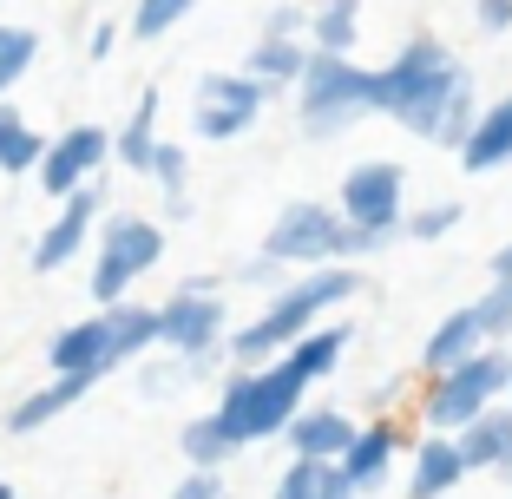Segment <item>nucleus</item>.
Wrapping results in <instances>:
<instances>
[{
  "instance_id": "f257e3e1",
  "label": "nucleus",
  "mask_w": 512,
  "mask_h": 499,
  "mask_svg": "<svg viewBox=\"0 0 512 499\" xmlns=\"http://www.w3.org/2000/svg\"><path fill=\"white\" fill-rule=\"evenodd\" d=\"M375 112L394 119L401 132L427 138V145H453L460 152L480 99H473L467 60L447 40H434V33H414L388 66H375Z\"/></svg>"
},
{
  "instance_id": "f03ea898",
  "label": "nucleus",
  "mask_w": 512,
  "mask_h": 499,
  "mask_svg": "<svg viewBox=\"0 0 512 499\" xmlns=\"http://www.w3.org/2000/svg\"><path fill=\"white\" fill-rule=\"evenodd\" d=\"M362 289V276H355V263H322V270H302L296 283L270 289V303H263V316H250L243 329L224 335V362L230 368H263L276 362L296 335H309L316 322H329L335 309L348 303Z\"/></svg>"
},
{
  "instance_id": "7ed1b4c3",
  "label": "nucleus",
  "mask_w": 512,
  "mask_h": 499,
  "mask_svg": "<svg viewBox=\"0 0 512 499\" xmlns=\"http://www.w3.org/2000/svg\"><path fill=\"white\" fill-rule=\"evenodd\" d=\"M302 401H309V381L276 355V362H263V368H230L224 388H217L211 421L230 434V447H256V440L283 434Z\"/></svg>"
},
{
  "instance_id": "20e7f679",
  "label": "nucleus",
  "mask_w": 512,
  "mask_h": 499,
  "mask_svg": "<svg viewBox=\"0 0 512 499\" xmlns=\"http://www.w3.org/2000/svg\"><path fill=\"white\" fill-rule=\"evenodd\" d=\"M375 250H388V243L368 237V230H348L342 217H335V204H316V197H296V204H283V211H276V224L263 230V243H256V257H270L276 270L362 263V257H375Z\"/></svg>"
},
{
  "instance_id": "39448f33",
  "label": "nucleus",
  "mask_w": 512,
  "mask_h": 499,
  "mask_svg": "<svg viewBox=\"0 0 512 499\" xmlns=\"http://www.w3.org/2000/svg\"><path fill=\"white\" fill-rule=\"evenodd\" d=\"M296 119L302 138H316V145L375 119V66H362L355 53H309L296 79Z\"/></svg>"
},
{
  "instance_id": "423d86ee",
  "label": "nucleus",
  "mask_w": 512,
  "mask_h": 499,
  "mask_svg": "<svg viewBox=\"0 0 512 499\" xmlns=\"http://www.w3.org/2000/svg\"><path fill=\"white\" fill-rule=\"evenodd\" d=\"M165 263V224L158 217H132V211H112L99 217L92 230V303H125L151 270Z\"/></svg>"
},
{
  "instance_id": "0eeeda50",
  "label": "nucleus",
  "mask_w": 512,
  "mask_h": 499,
  "mask_svg": "<svg viewBox=\"0 0 512 499\" xmlns=\"http://www.w3.org/2000/svg\"><path fill=\"white\" fill-rule=\"evenodd\" d=\"M506 381H512V348H480V355H467L447 375H427L421 427L427 434H460L467 421H480L486 408L506 401Z\"/></svg>"
},
{
  "instance_id": "6e6552de",
  "label": "nucleus",
  "mask_w": 512,
  "mask_h": 499,
  "mask_svg": "<svg viewBox=\"0 0 512 499\" xmlns=\"http://www.w3.org/2000/svg\"><path fill=\"white\" fill-rule=\"evenodd\" d=\"M224 335H230V303L217 276H184L158 303V348L184 355V362H224Z\"/></svg>"
},
{
  "instance_id": "1a4fd4ad",
  "label": "nucleus",
  "mask_w": 512,
  "mask_h": 499,
  "mask_svg": "<svg viewBox=\"0 0 512 499\" xmlns=\"http://www.w3.org/2000/svg\"><path fill=\"white\" fill-rule=\"evenodd\" d=\"M335 217L348 230H368V237L394 243L407 217V171L394 158H362V165L342 171V197H335Z\"/></svg>"
},
{
  "instance_id": "9d476101",
  "label": "nucleus",
  "mask_w": 512,
  "mask_h": 499,
  "mask_svg": "<svg viewBox=\"0 0 512 499\" xmlns=\"http://www.w3.org/2000/svg\"><path fill=\"white\" fill-rule=\"evenodd\" d=\"M106 165H112V132H106V125H66V132L46 138L33 178H40V191L60 204V197L99 184V171H106Z\"/></svg>"
},
{
  "instance_id": "9b49d317",
  "label": "nucleus",
  "mask_w": 512,
  "mask_h": 499,
  "mask_svg": "<svg viewBox=\"0 0 512 499\" xmlns=\"http://www.w3.org/2000/svg\"><path fill=\"white\" fill-rule=\"evenodd\" d=\"M263 106H270V92L256 86L250 73H204V79H197L191 125H197V138H211V145H230V138L256 132Z\"/></svg>"
},
{
  "instance_id": "f8f14e48",
  "label": "nucleus",
  "mask_w": 512,
  "mask_h": 499,
  "mask_svg": "<svg viewBox=\"0 0 512 499\" xmlns=\"http://www.w3.org/2000/svg\"><path fill=\"white\" fill-rule=\"evenodd\" d=\"M46 368H53V375H92V381H106L112 368H125L112 309H92L86 322H66V329L46 342Z\"/></svg>"
},
{
  "instance_id": "ddd939ff",
  "label": "nucleus",
  "mask_w": 512,
  "mask_h": 499,
  "mask_svg": "<svg viewBox=\"0 0 512 499\" xmlns=\"http://www.w3.org/2000/svg\"><path fill=\"white\" fill-rule=\"evenodd\" d=\"M99 217H106V191L99 184H86V191H73V197H60V217L33 237V270L40 276H53V270H66V263L79 257L92 243V230H99Z\"/></svg>"
},
{
  "instance_id": "4468645a",
  "label": "nucleus",
  "mask_w": 512,
  "mask_h": 499,
  "mask_svg": "<svg viewBox=\"0 0 512 499\" xmlns=\"http://www.w3.org/2000/svg\"><path fill=\"white\" fill-rule=\"evenodd\" d=\"M407 454V434H401V421H362L355 427V440L342 447V480H348V493L362 499V493H381V486L394 480V460Z\"/></svg>"
},
{
  "instance_id": "2eb2a0df",
  "label": "nucleus",
  "mask_w": 512,
  "mask_h": 499,
  "mask_svg": "<svg viewBox=\"0 0 512 499\" xmlns=\"http://www.w3.org/2000/svg\"><path fill=\"white\" fill-rule=\"evenodd\" d=\"M355 427L362 421L342 414L335 401H302L276 440H289V460H342V447L355 440Z\"/></svg>"
},
{
  "instance_id": "dca6fc26",
  "label": "nucleus",
  "mask_w": 512,
  "mask_h": 499,
  "mask_svg": "<svg viewBox=\"0 0 512 499\" xmlns=\"http://www.w3.org/2000/svg\"><path fill=\"white\" fill-rule=\"evenodd\" d=\"M460 480H467V460H460V440L453 434L407 440V499H447Z\"/></svg>"
},
{
  "instance_id": "f3484780",
  "label": "nucleus",
  "mask_w": 512,
  "mask_h": 499,
  "mask_svg": "<svg viewBox=\"0 0 512 499\" xmlns=\"http://www.w3.org/2000/svg\"><path fill=\"white\" fill-rule=\"evenodd\" d=\"M460 460H467V473H493V480L512 486V408L499 401V408H486L480 421L460 427Z\"/></svg>"
},
{
  "instance_id": "a211bd4d",
  "label": "nucleus",
  "mask_w": 512,
  "mask_h": 499,
  "mask_svg": "<svg viewBox=\"0 0 512 499\" xmlns=\"http://www.w3.org/2000/svg\"><path fill=\"white\" fill-rule=\"evenodd\" d=\"M460 165H467L473 178H486V171H506V165H512V92L473 112L467 138H460Z\"/></svg>"
},
{
  "instance_id": "6ab92c4d",
  "label": "nucleus",
  "mask_w": 512,
  "mask_h": 499,
  "mask_svg": "<svg viewBox=\"0 0 512 499\" xmlns=\"http://www.w3.org/2000/svg\"><path fill=\"white\" fill-rule=\"evenodd\" d=\"M99 388L92 375H53L46 388H33V394H20L14 408H7V434H40V427H53L60 414H73L86 394Z\"/></svg>"
},
{
  "instance_id": "aec40b11",
  "label": "nucleus",
  "mask_w": 512,
  "mask_h": 499,
  "mask_svg": "<svg viewBox=\"0 0 512 499\" xmlns=\"http://www.w3.org/2000/svg\"><path fill=\"white\" fill-rule=\"evenodd\" d=\"M348 342H355V329H348V322H316V329L309 335H296V342L283 348V362L296 368L302 381H309V388H316V381H329L335 368H342V355H348Z\"/></svg>"
},
{
  "instance_id": "412c9836",
  "label": "nucleus",
  "mask_w": 512,
  "mask_h": 499,
  "mask_svg": "<svg viewBox=\"0 0 512 499\" xmlns=\"http://www.w3.org/2000/svg\"><path fill=\"white\" fill-rule=\"evenodd\" d=\"M302 66H309V40H270V33H256V46H250V60H243V73H250L256 86L276 99V92H296Z\"/></svg>"
},
{
  "instance_id": "4be33fe9",
  "label": "nucleus",
  "mask_w": 512,
  "mask_h": 499,
  "mask_svg": "<svg viewBox=\"0 0 512 499\" xmlns=\"http://www.w3.org/2000/svg\"><path fill=\"white\" fill-rule=\"evenodd\" d=\"M486 348V335H480V322H473V309H447V316L434 322V335H427V348H421V368L427 375H447V368H460L467 355H480Z\"/></svg>"
},
{
  "instance_id": "5701e85b",
  "label": "nucleus",
  "mask_w": 512,
  "mask_h": 499,
  "mask_svg": "<svg viewBox=\"0 0 512 499\" xmlns=\"http://www.w3.org/2000/svg\"><path fill=\"white\" fill-rule=\"evenodd\" d=\"M302 40H309V53H355V40H362V0H322V7H309Z\"/></svg>"
},
{
  "instance_id": "b1692460",
  "label": "nucleus",
  "mask_w": 512,
  "mask_h": 499,
  "mask_svg": "<svg viewBox=\"0 0 512 499\" xmlns=\"http://www.w3.org/2000/svg\"><path fill=\"white\" fill-rule=\"evenodd\" d=\"M151 152H158V92H138L132 119L112 132V165H125V171H138V178H145Z\"/></svg>"
},
{
  "instance_id": "393cba45",
  "label": "nucleus",
  "mask_w": 512,
  "mask_h": 499,
  "mask_svg": "<svg viewBox=\"0 0 512 499\" xmlns=\"http://www.w3.org/2000/svg\"><path fill=\"white\" fill-rule=\"evenodd\" d=\"M270 499H355L335 460H289Z\"/></svg>"
},
{
  "instance_id": "a878e982",
  "label": "nucleus",
  "mask_w": 512,
  "mask_h": 499,
  "mask_svg": "<svg viewBox=\"0 0 512 499\" xmlns=\"http://www.w3.org/2000/svg\"><path fill=\"white\" fill-rule=\"evenodd\" d=\"M178 454H184L191 473H224V460H237V447H230V434L211 421V414H197V421H184Z\"/></svg>"
},
{
  "instance_id": "bb28decb",
  "label": "nucleus",
  "mask_w": 512,
  "mask_h": 499,
  "mask_svg": "<svg viewBox=\"0 0 512 499\" xmlns=\"http://www.w3.org/2000/svg\"><path fill=\"white\" fill-rule=\"evenodd\" d=\"M151 355H158V362L138 368V394H145V401H171L178 388H191V381H204L217 368V362H184V355H165V348H151Z\"/></svg>"
},
{
  "instance_id": "cd10ccee",
  "label": "nucleus",
  "mask_w": 512,
  "mask_h": 499,
  "mask_svg": "<svg viewBox=\"0 0 512 499\" xmlns=\"http://www.w3.org/2000/svg\"><path fill=\"white\" fill-rule=\"evenodd\" d=\"M40 152H46V138L0 99V171H7V178H27V171L40 165Z\"/></svg>"
},
{
  "instance_id": "c85d7f7f",
  "label": "nucleus",
  "mask_w": 512,
  "mask_h": 499,
  "mask_svg": "<svg viewBox=\"0 0 512 499\" xmlns=\"http://www.w3.org/2000/svg\"><path fill=\"white\" fill-rule=\"evenodd\" d=\"M145 178L165 191V217H184V211H191V197H184V184H191V158H184V145L158 138V152H151Z\"/></svg>"
},
{
  "instance_id": "c756f323",
  "label": "nucleus",
  "mask_w": 512,
  "mask_h": 499,
  "mask_svg": "<svg viewBox=\"0 0 512 499\" xmlns=\"http://www.w3.org/2000/svg\"><path fill=\"white\" fill-rule=\"evenodd\" d=\"M467 309H473V322H480L486 348H506L512 342V283H493L480 303H467Z\"/></svg>"
},
{
  "instance_id": "7c9ffc66",
  "label": "nucleus",
  "mask_w": 512,
  "mask_h": 499,
  "mask_svg": "<svg viewBox=\"0 0 512 499\" xmlns=\"http://www.w3.org/2000/svg\"><path fill=\"white\" fill-rule=\"evenodd\" d=\"M197 0H138L132 7V40H165L171 27H184L191 20Z\"/></svg>"
},
{
  "instance_id": "2f4dec72",
  "label": "nucleus",
  "mask_w": 512,
  "mask_h": 499,
  "mask_svg": "<svg viewBox=\"0 0 512 499\" xmlns=\"http://www.w3.org/2000/svg\"><path fill=\"white\" fill-rule=\"evenodd\" d=\"M453 230H460V204H453V197L421 204V211L401 217V237H414V243H440V237H453Z\"/></svg>"
},
{
  "instance_id": "473e14b6",
  "label": "nucleus",
  "mask_w": 512,
  "mask_h": 499,
  "mask_svg": "<svg viewBox=\"0 0 512 499\" xmlns=\"http://www.w3.org/2000/svg\"><path fill=\"white\" fill-rule=\"evenodd\" d=\"M40 60V33L27 27H0V99H7V86H14L27 66Z\"/></svg>"
},
{
  "instance_id": "72a5a7b5",
  "label": "nucleus",
  "mask_w": 512,
  "mask_h": 499,
  "mask_svg": "<svg viewBox=\"0 0 512 499\" xmlns=\"http://www.w3.org/2000/svg\"><path fill=\"white\" fill-rule=\"evenodd\" d=\"M302 27H309V7H296V0H289V7H270V20H263L270 40H302Z\"/></svg>"
},
{
  "instance_id": "f704fd0d",
  "label": "nucleus",
  "mask_w": 512,
  "mask_h": 499,
  "mask_svg": "<svg viewBox=\"0 0 512 499\" xmlns=\"http://www.w3.org/2000/svg\"><path fill=\"white\" fill-rule=\"evenodd\" d=\"M171 499H230V493H224V473H184L171 486Z\"/></svg>"
},
{
  "instance_id": "c9c22d12",
  "label": "nucleus",
  "mask_w": 512,
  "mask_h": 499,
  "mask_svg": "<svg viewBox=\"0 0 512 499\" xmlns=\"http://www.w3.org/2000/svg\"><path fill=\"white\" fill-rule=\"evenodd\" d=\"M473 27L499 40V33L512 27V0H473Z\"/></svg>"
},
{
  "instance_id": "e433bc0d",
  "label": "nucleus",
  "mask_w": 512,
  "mask_h": 499,
  "mask_svg": "<svg viewBox=\"0 0 512 499\" xmlns=\"http://www.w3.org/2000/svg\"><path fill=\"white\" fill-rule=\"evenodd\" d=\"M112 46H119V20H99L92 40H86V53H92V60H112Z\"/></svg>"
},
{
  "instance_id": "4c0bfd02",
  "label": "nucleus",
  "mask_w": 512,
  "mask_h": 499,
  "mask_svg": "<svg viewBox=\"0 0 512 499\" xmlns=\"http://www.w3.org/2000/svg\"><path fill=\"white\" fill-rule=\"evenodd\" d=\"M237 283H243V289H263V283H276V263H270V257H250V263L237 270Z\"/></svg>"
},
{
  "instance_id": "58836bf2",
  "label": "nucleus",
  "mask_w": 512,
  "mask_h": 499,
  "mask_svg": "<svg viewBox=\"0 0 512 499\" xmlns=\"http://www.w3.org/2000/svg\"><path fill=\"white\" fill-rule=\"evenodd\" d=\"M493 283H512V237L493 250Z\"/></svg>"
},
{
  "instance_id": "ea45409f",
  "label": "nucleus",
  "mask_w": 512,
  "mask_h": 499,
  "mask_svg": "<svg viewBox=\"0 0 512 499\" xmlns=\"http://www.w3.org/2000/svg\"><path fill=\"white\" fill-rule=\"evenodd\" d=\"M0 499H14V486H7V480H0Z\"/></svg>"
},
{
  "instance_id": "a19ab883",
  "label": "nucleus",
  "mask_w": 512,
  "mask_h": 499,
  "mask_svg": "<svg viewBox=\"0 0 512 499\" xmlns=\"http://www.w3.org/2000/svg\"><path fill=\"white\" fill-rule=\"evenodd\" d=\"M506 408H512V381H506Z\"/></svg>"
}]
</instances>
